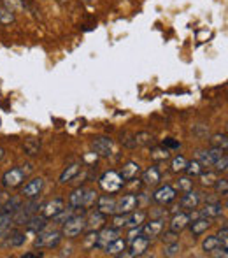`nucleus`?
<instances>
[{
  "instance_id": "1",
  "label": "nucleus",
  "mask_w": 228,
  "mask_h": 258,
  "mask_svg": "<svg viewBox=\"0 0 228 258\" xmlns=\"http://www.w3.org/2000/svg\"><path fill=\"white\" fill-rule=\"evenodd\" d=\"M86 230V218L84 216H70L67 221H63V236L74 239L81 232Z\"/></svg>"
},
{
  "instance_id": "2",
  "label": "nucleus",
  "mask_w": 228,
  "mask_h": 258,
  "mask_svg": "<svg viewBox=\"0 0 228 258\" xmlns=\"http://www.w3.org/2000/svg\"><path fill=\"white\" fill-rule=\"evenodd\" d=\"M100 186L105 190L107 193H116V192H119L121 190V186H123V178L118 174V172H114V171H107V172H104V174L100 176Z\"/></svg>"
},
{
  "instance_id": "3",
  "label": "nucleus",
  "mask_w": 228,
  "mask_h": 258,
  "mask_svg": "<svg viewBox=\"0 0 228 258\" xmlns=\"http://www.w3.org/2000/svg\"><path fill=\"white\" fill-rule=\"evenodd\" d=\"M25 178H26L25 169L14 167V169H9L7 172H4L2 184H4V188H18V186H21L25 183Z\"/></svg>"
},
{
  "instance_id": "4",
  "label": "nucleus",
  "mask_w": 228,
  "mask_h": 258,
  "mask_svg": "<svg viewBox=\"0 0 228 258\" xmlns=\"http://www.w3.org/2000/svg\"><path fill=\"white\" fill-rule=\"evenodd\" d=\"M149 239L144 236H137V237H132V242H130V251L128 253H123L121 257H142V255L148 251L149 248Z\"/></svg>"
},
{
  "instance_id": "5",
  "label": "nucleus",
  "mask_w": 228,
  "mask_h": 258,
  "mask_svg": "<svg viewBox=\"0 0 228 258\" xmlns=\"http://www.w3.org/2000/svg\"><path fill=\"white\" fill-rule=\"evenodd\" d=\"M175 197H177V192H175L174 186H171V184H163V186H160V188L156 190V192L153 193V200L156 202V204H171L172 200H175Z\"/></svg>"
},
{
  "instance_id": "6",
  "label": "nucleus",
  "mask_w": 228,
  "mask_h": 258,
  "mask_svg": "<svg viewBox=\"0 0 228 258\" xmlns=\"http://www.w3.org/2000/svg\"><path fill=\"white\" fill-rule=\"evenodd\" d=\"M61 237L58 232H39L37 239H35V246L37 248H57L60 244Z\"/></svg>"
},
{
  "instance_id": "7",
  "label": "nucleus",
  "mask_w": 228,
  "mask_h": 258,
  "mask_svg": "<svg viewBox=\"0 0 228 258\" xmlns=\"http://www.w3.org/2000/svg\"><path fill=\"white\" fill-rule=\"evenodd\" d=\"M221 155H225V149L219 148H212L209 151H197V160L200 162L202 167H212Z\"/></svg>"
},
{
  "instance_id": "8",
  "label": "nucleus",
  "mask_w": 228,
  "mask_h": 258,
  "mask_svg": "<svg viewBox=\"0 0 228 258\" xmlns=\"http://www.w3.org/2000/svg\"><path fill=\"white\" fill-rule=\"evenodd\" d=\"M42 188H44L42 178H34V179L28 181V183L23 186L21 195L25 198H37L40 195V192H42Z\"/></svg>"
},
{
  "instance_id": "9",
  "label": "nucleus",
  "mask_w": 228,
  "mask_h": 258,
  "mask_svg": "<svg viewBox=\"0 0 228 258\" xmlns=\"http://www.w3.org/2000/svg\"><path fill=\"white\" fill-rule=\"evenodd\" d=\"M96 209L105 216H113L116 213V198L111 197V195L96 197Z\"/></svg>"
},
{
  "instance_id": "10",
  "label": "nucleus",
  "mask_w": 228,
  "mask_h": 258,
  "mask_svg": "<svg viewBox=\"0 0 228 258\" xmlns=\"http://www.w3.org/2000/svg\"><path fill=\"white\" fill-rule=\"evenodd\" d=\"M63 209H65V202H63V198H53V200L46 202V204L42 206V216L46 219L55 218V216L60 215Z\"/></svg>"
},
{
  "instance_id": "11",
  "label": "nucleus",
  "mask_w": 228,
  "mask_h": 258,
  "mask_svg": "<svg viewBox=\"0 0 228 258\" xmlns=\"http://www.w3.org/2000/svg\"><path fill=\"white\" fill-rule=\"evenodd\" d=\"M93 151H95L98 157H111L113 155V149H114V144L113 140L107 139V137H96L95 140H93Z\"/></svg>"
},
{
  "instance_id": "12",
  "label": "nucleus",
  "mask_w": 228,
  "mask_h": 258,
  "mask_svg": "<svg viewBox=\"0 0 228 258\" xmlns=\"http://www.w3.org/2000/svg\"><path fill=\"white\" fill-rule=\"evenodd\" d=\"M200 200H202V195L191 188V190H188V192H184V195L181 197L179 204H181V207H183V209L193 211V209H197V207H198Z\"/></svg>"
},
{
  "instance_id": "13",
  "label": "nucleus",
  "mask_w": 228,
  "mask_h": 258,
  "mask_svg": "<svg viewBox=\"0 0 228 258\" xmlns=\"http://www.w3.org/2000/svg\"><path fill=\"white\" fill-rule=\"evenodd\" d=\"M137 204H139V200H137L135 195H132V193L123 195L119 200H116V213H132L137 207Z\"/></svg>"
},
{
  "instance_id": "14",
  "label": "nucleus",
  "mask_w": 228,
  "mask_h": 258,
  "mask_svg": "<svg viewBox=\"0 0 228 258\" xmlns=\"http://www.w3.org/2000/svg\"><path fill=\"white\" fill-rule=\"evenodd\" d=\"M118 237H119V228H116V227L102 228V232L98 234V237H96L95 246H98V248H105L109 242H113L114 239H118Z\"/></svg>"
},
{
  "instance_id": "15",
  "label": "nucleus",
  "mask_w": 228,
  "mask_h": 258,
  "mask_svg": "<svg viewBox=\"0 0 228 258\" xmlns=\"http://www.w3.org/2000/svg\"><path fill=\"white\" fill-rule=\"evenodd\" d=\"M162 230H163V221H162V219H151V221L144 223V227H142V236L148 237L149 241H151V239H154V237L160 236V234H162Z\"/></svg>"
},
{
  "instance_id": "16",
  "label": "nucleus",
  "mask_w": 228,
  "mask_h": 258,
  "mask_svg": "<svg viewBox=\"0 0 228 258\" xmlns=\"http://www.w3.org/2000/svg\"><path fill=\"white\" fill-rule=\"evenodd\" d=\"M190 219H191V216H190L188 213H177V215H174L171 219V230L172 232L181 234L184 228L190 225Z\"/></svg>"
},
{
  "instance_id": "17",
  "label": "nucleus",
  "mask_w": 228,
  "mask_h": 258,
  "mask_svg": "<svg viewBox=\"0 0 228 258\" xmlns=\"http://www.w3.org/2000/svg\"><path fill=\"white\" fill-rule=\"evenodd\" d=\"M105 253L111 255V257H121L125 251H127V241L125 239H121V237H118V239H114L113 242H109V244L104 248Z\"/></svg>"
},
{
  "instance_id": "18",
  "label": "nucleus",
  "mask_w": 228,
  "mask_h": 258,
  "mask_svg": "<svg viewBox=\"0 0 228 258\" xmlns=\"http://www.w3.org/2000/svg\"><path fill=\"white\" fill-rule=\"evenodd\" d=\"M4 246L5 248H16V246H21L25 244L26 241V237L23 232H19V230H13L11 234L5 232L4 234Z\"/></svg>"
},
{
  "instance_id": "19",
  "label": "nucleus",
  "mask_w": 228,
  "mask_h": 258,
  "mask_svg": "<svg viewBox=\"0 0 228 258\" xmlns=\"http://www.w3.org/2000/svg\"><path fill=\"white\" fill-rule=\"evenodd\" d=\"M46 227H48V221H46V218H44L42 215L30 216V218L26 219V230H28V232L39 234V232H42Z\"/></svg>"
},
{
  "instance_id": "20",
  "label": "nucleus",
  "mask_w": 228,
  "mask_h": 258,
  "mask_svg": "<svg viewBox=\"0 0 228 258\" xmlns=\"http://www.w3.org/2000/svg\"><path fill=\"white\" fill-rule=\"evenodd\" d=\"M140 174V165L137 162H127L125 165H123L121 169V178L123 181H132V179H135L137 176Z\"/></svg>"
},
{
  "instance_id": "21",
  "label": "nucleus",
  "mask_w": 228,
  "mask_h": 258,
  "mask_svg": "<svg viewBox=\"0 0 228 258\" xmlns=\"http://www.w3.org/2000/svg\"><path fill=\"white\" fill-rule=\"evenodd\" d=\"M190 230H191V236L193 237H198L202 236L204 232H207V228L210 227V221L209 218H206V216H200L198 219H195L191 225H188Z\"/></svg>"
},
{
  "instance_id": "22",
  "label": "nucleus",
  "mask_w": 228,
  "mask_h": 258,
  "mask_svg": "<svg viewBox=\"0 0 228 258\" xmlns=\"http://www.w3.org/2000/svg\"><path fill=\"white\" fill-rule=\"evenodd\" d=\"M160 179H162V174H160V171H158L156 167H149L148 171L142 172V181H144L146 184H149V186L158 184Z\"/></svg>"
},
{
  "instance_id": "23",
  "label": "nucleus",
  "mask_w": 228,
  "mask_h": 258,
  "mask_svg": "<svg viewBox=\"0 0 228 258\" xmlns=\"http://www.w3.org/2000/svg\"><path fill=\"white\" fill-rule=\"evenodd\" d=\"M105 223V215H102V213H93V215H90V218L86 219V228L88 230H98V228H102Z\"/></svg>"
},
{
  "instance_id": "24",
  "label": "nucleus",
  "mask_w": 228,
  "mask_h": 258,
  "mask_svg": "<svg viewBox=\"0 0 228 258\" xmlns=\"http://www.w3.org/2000/svg\"><path fill=\"white\" fill-rule=\"evenodd\" d=\"M21 206H23L21 197H11L2 204V211H4V213H11V215H14Z\"/></svg>"
},
{
  "instance_id": "25",
  "label": "nucleus",
  "mask_w": 228,
  "mask_h": 258,
  "mask_svg": "<svg viewBox=\"0 0 228 258\" xmlns=\"http://www.w3.org/2000/svg\"><path fill=\"white\" fill-rule=\"evenodd\" d=\"M83 200H84V188H76L74 192L69 195V206L72 207V209L83 207Z\"/></svg>"
},
{
  "instance_id": "26",
  "label": "nucleus",
  "mask_w": 228,
  "mask_h": 258,
  "mask_svg": "<svg viewBox=\"0 0 228 258\" xmlns=\"http://www.w3.org/2000/svg\"><path fill=\"white\" fill-rule=\"evenodd\" d=\"M79 169H81L79 163H72V165H69L65 171L60 174V183H69V181H72L76 176L79 174Z\"/></svg>"
},
{
  "instance_id": "27",
  "label": "nucleus",
  "mask_w": 228,
  "mask_h": 258,
  "mask_svg": "<svg viewBox=\"0 0 228 258\" xmlns=\"http://www.w3.org/2000/svg\"><path fill=\"white\" fill-rule=\"evenodd\" d=\"M219 248H221V244H219L218 237L216 236H209L204 239V242H202V250L206 251V253H214V251H218Z\"/></svg>"
},
{
  "instance_id": "28",
  "label": "nucleus",
  "mask_w": 228,
  "mask_h": 258,
  "mask_svg": "<svg viewBox=\"0 0 228 258\" xmlns=\"http://www.w3.org/2000/svg\"><path fill=\"white\" fill-rule=\"evenodd\" d=\"M223 213V206L221 204H207L204 209H202L200 216H206V218H216V216H219Z\"/></svg>"
},
{
  "instance_id": "29",
  "label": "nucleus",
  "mask_w": 228,
  "mask_h": 258,
  "mask_svg": "<svg viewBox=\"0 0 228 258\" xmlns=\"http://www.w3.org/2000/svg\"><path fill=\"white\" fill-rule=\"evenodd\" d=\"M146 211H137V213H133L132 211L130 215H128V223L127 225H132V227H140V225L146 221Z\"/></svg>"
},
{
  "instance_id": "30",
  "label": "nucleus",
  "mask_w": 228,
  "mask_h": 258,
  "mask_svg": "<svg viewBox=\"0 0 228 258\" xmlns=\"http://www.w3.org/2000/svg\"><path fill=\"white\" fill-rule=\"evenodd\" d=\"M23 149H25L26 155H30V157H35V155L40 153V142L35 139H26L25 144H23Z\"/></svg>"
},
{
  "instance_id": "31",
  "label": "nucleus",
  "mask_w": 228,
  "mask_h": 258,
  "mask_svg": "<svg viewBox=\"0 0 228 258\" xmlns=\"http://www.w3.org/2000/svg\"><path fill=\"white\" fill-rule=\"evenodd\" d=\"M210 146H212V148H219V149H225V151H227V148H228L227 134H214V136L210 137Z\"/></svg>"
},
{
  "instance_id": "32",
  "label": "nucleus",
  "mask_w": 228,
  "mask_h": 258,
  "mask_svg": "<svg viewBox=\"0 0 228 258\" xmlns=\"http://www.w3.org/2000/svg\"><path fill=\"white\" fill-rule=\"evenodd\" d=\"M14 20H16V16H14L13 11L5 7L4 4H0V23L2 25H11V23H14Z\"/></svg>"
},
{
  "instance_id": "33",
  "label": "nucleus",
  "mask_w": 228,
  "mask_h": 258,
  "mask_svg": "<svg viewBox=\"0 0 228 258\" xmlns=\"http://www.w3.org/2000/svg\"><path fill=\"white\" fill-rule=\"evenodd\" d=\"M11 223H13V215L11 213H0V237H4V234L11 228Z\"/></svg>"
},
{
  "instance_id": "34",
  "label": "nucleus",
  "mask_w": 228,
  "mask_h": 258,
  "mask_svg": "<svg viewBox=\"0 0 228 258\" xmlns=\"http://www.w3.org/2000/svg\"><path fill=\"white\" fill-rule=\"evenodd\" d=\"M151 140H153V136H151L149 132H139V134L133 137L132 146H148V144H151Z\"/></svg>"
},
{
  "instance_id": "35",
  "label": "nucleus",
  "mask_w": 228,
  "mask_h": 258,
  "mask_svg": "<svg viewBox=\"0 0 228 258\" xmlns=\"http://www.w3.org/2000/svg\"><path fill=\"white\" fill-rule=\"evenodd\" d=\"M184 172L188 174V178H195L202 172V165L198 160H191V162H186V167H184Z\"/></svg>"
},
{
  "instance_id": "36",
  "label": "nucleus",
  "mask_w": 228,
  "mask_h": 258,
  "mask_svg": "<svg viewBox=\"0 0 228 258\" xmlns=\"http://www.w3.org/2000/svg\"><path fill=\"white\" fill-rule=\"evenodd\" d=\"M128 215L130 213H114V219H113V225L116 228H123V227H127L128 223Z\"/></svg>"
},
{
  "instance_id": "37",
  "label": "nucleus",
  "mask_w": 228,
  "mask_h": 258,
  "mask_svg": "<svg viewBox=\"0 0 228 258\" xmlns=\"http://www.w3.org/2000/svg\"><path fill=\"white\" fill-rule=\"evenodd\" d=\"M5 7H9L13 13H19V11H25V0H2Z\"/></svg>"
},
{
  "instance_id": "38",
  "label": "nucleus",
  "mask_w": 228,
  "mask_h": 258,
  "mask_svg": "<svg viewBox=\"0 0 228 258\" xmlns=\"http://www.w3.org/2000/svg\"><path fill=\"white\" fill-rule=\"evenodd\" d=\"M198 176H200V183L204 184V186H212L214 181L218 179V178H216V172H210V171H207V172L202 171Z\"/></svg>"
},
{
  "instance_id": "39",
  "label": "nucleus",
  "mask_w": 228,
  "mask_h": 258,
  "mask_svg": "<svg viewBox=\"0 0 228 258\" xmlns=\"http://www.w3.org/2000/svg\"><path fill=\"white\" fill-rule=\"evenodd\" d=\"M186 158L183 157V155H177V157H174V160H172V171L174 172H183L184 167H186Z\"/></svg>"
},
{
  "instance_id": "40",
  "label": "nucleus",
  "mask_w": 228,
  "mask_h": 258,
  "mask_svg": "<svg viewBox=\"0 0 228 258\" xmlns=\"http://www.w3.org/2000/svg\"><path fill=\"white\" fill-rule=\"evenodd\" d=\"M216 169V172H227L228 171V157L227 155H221L212 165Z\"/></svg>"
},
{
  "instance_id": "41",
  "label": "nucleus",
  "mask_w": 228,
  "mask_h": 258,
  "mask_svg": "<svg viewBox=\"0 0 228 258\" xmlns=\"http://www.w3.org/2000/svg\"><path fill=\"white\" fill-rule=\"evenodd\" d=\"M151 157H153L154 160H167V158L171 157V149L165 148V146H163V148H156L153 153H151Z\"/></svg>"
},
{
  "instance_id": "42",
  "label": "nucleus",
  "mask_w": 228,
  "mask_h": 258,
  "mask_svg": "<svg viewBox=\"0 0 228 258\" xmlns=\"http://www.w3.org/2000/svg\"><path fill=\"white\" fill-rule=\"evenodd\" d=\"M179 253H181V246L177 244V242H171V244H167L165 251H163L165 257H177Z\"/></svg>"
},
{
  "instance_id": "43",
  "label": "nucleus",
  "mask_w": 228,
  "mask_h": 258,
  "mask_svg": "<svg viewBox=\"0 0 228 258\" xmlns=\"http://www.w3.org/2000/svg\"><path fill=\"white\" fill-rule=\"evenodd\" d=\"M95 200H96V192H95V190H84L83 207H90Z\"/></svg>"
},
{
  "instance_id": "44",
  "label": "nucleus",
  "mask_w": 228,
  "mask_h": 258,
  "mask_svg": "<svg viewBox=\"0 0 228 258\" xmlns=\"http://www.w3.org/2000/svg\"><path fill=\"white\" fill-rule=\"evenodd\" d=\"M216 237H218V241H219V244H221V248H225V250H227V248H228V227H227V225H225V227L219 230Z\"/></svg>"
},
{
  "instance_id": "45",
  "label": "nucleus",
  "mask_w": 228,
  "mask_h": 258,
  "mask_svg": "<svg viewBox=\"0 0 228 258\" xmlns=\"http://www.w3.org/2000/svg\"><path fill=\"white\" fill-rule=\"evenodd\" d=\"M212 186H214L216 192L221 193V195H227V193H228V183H227V179H225V178H223V179H216Z\"/></svg>"
},
{
  "instance_id": "46",
  "label": "nucleus",
  "mask_w": 228,
  "mask_h": 258,
  "mask_svg": "<svg viewBox=\"0 0 228 258\" xmlns=\"http://www.w3.org/2000/svg\"><path fill=\"white\" fill-rule=\"evenodd\" d=\"M177 237H179V234H177V232H172V230H169V232L163 234L162 241L165 242V244H171V242H177Z\"/></svg>"
},
{
  "instance_id": "47",
  "label": "nucleus",
  "mask_w": 228,
  "mask_h": 258,
  "mask_svg": "<svg viewBox=\"0 0 228 258\" xmlns=\"http://www.w3.org/2000/svg\"><path fill=\"white\" fill-rule=\"evenodd\" d=\"M193 188V181L190 179V178H183V179H179V190L181 192H188V190Z\"/></svg>"
},
{
  "instance_id": "48",
  "label": "nucleus",
  "mask_w": 228,
  "mask_h": 258,
  "mask_svg": "<svg viewBox=\"0 0 228 258\" xmlns=\"http://www.w3.org/2000/svg\"><path fill=\"white\" fill-rule=\"evenodd\" d=\"M96 237H98L96 230H92V232L88 234L86 241H84V246H86V248H90V246H95L96 244Z\"/></svg>"
},
{
  "instance_id": "49",
  "label": "nucleus",
  "mask_w": 228,
  "mask_h": 258,
  "mask_svg": "<svg viewBox=\"0 0 228 258\" xmlns=\"http://www.w3.org/2000/svg\"><path fill=\"white\" fill-rule=\"evenodd\" d=\"M163 146H165V148H179L181 146V142H177V140H174V139H165V142H163Z\"/></svg>"
},
{
  "instance_id": "50",
  "label": "nucleus",
  "mask_w": 228,
  "mask_h": 258,
  "mask_svg": "<svg viewBox=\"0 0 228 258\" xmlns=\"http://www.w3.org/2000/svg\"><path fill=\"white\" fill-rule=\"evenodd\" d=\"M7 198H9V195H5V192H0V206H2Z\"/></svg>"
},
{
  "instance_id": "51",
  "label": "nucleus",
  "mask_w": 228,
  "mask_h": 258,
  "mask_svg": "<svg viewBox=\"0 0 228 258\" xmlns=\"http://www.w3.org/2000/svg\"><path fill=\"white\" fill-rule=\"evenodd\" d=\"M35 257H42V253H25L23 258H35Z\"/></svg>"
},
{
  "instance_id": "52",
  "label": "nucleus",
  "mask_w": 228,
  "mask_h": 258,
  "mask_svg": "<svg viewBox=\"0 0 228 258\" xmlns=\"http://www.w3.org/2000/svg\"><path fill=\"white\" fill-rule=\"evenodd\" d=\"M4 158H5V149L0 146V160H4Z\"/></svg>"
},
{
  "instance_id": "53",
  "label": "nucleus",
  "mask_w": 228,
  "mask_h": 258,
  "mask_svg": "<svg viewBox=\"0 0 228 258\" xmlns=\"http://www.w3.org/2000/svg\"><path fill=\"white\" fill-rule=\"evenodd\" d=\"M84 2H86V4H93V2H95V0H84Z\"/></svg>"
},
{
  "instance_id": "54",
  "label": "nucleus",
  "mask_w": 228,
  "mask_h": 258,
  "mask_svg": "<svg viewBox=\"0 0 228 258\" xmlns=\"http://www.w3.org/2000/svg\"><path fill=\"white\" fill-rule=\"evenodd\" d=\"M58 2H65V0H58Z\"/></svg>"
}]
</instances>
